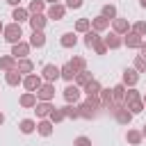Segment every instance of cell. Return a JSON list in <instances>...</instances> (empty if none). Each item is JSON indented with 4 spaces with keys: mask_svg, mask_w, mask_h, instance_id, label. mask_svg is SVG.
Masks as SVG:
<instances>
[{
    "mask_svg": "<svg viewBox=\"0 0 146 146\" xmlns=\"http://www.w3.org/2000/svg\"><path fill=\"white\" fill-rule=\"evenodd\" d=\"M21 36H23V32H21V23H14V25L5 27V39H7L9 43H18Z\"/></svg>",
    "mask_w": 146,
    "mask_h": 146,
    "instance_id": "obj_1",
    "label": "cell"
},
{
    "mask_svg": "<svg viewBox=\"0 0 146 146\" xmlns=\"http://www.w3.org/2000/svg\"><path fill=\"white\" fill-rule=\"evenodd\" d=\"M62 73H59V68L57 66H52V64H46L43 66V78L48 80V82H52V80H57Z\"/></svg>",
    "mask_w": 146,
    "mask_h": 146,
    "instance_id": "obj_2",
    "label": "cell"
},
{
    "mask_svg": "<svg viewBox=\"0 0 146 146\" xmlns=\"http://www.w3.org/2000/svg\"><path fill=\"white\" fill-rule=\"evenodd\" d=\"M52 94H55V89H52V84H43V87H39V91H36V96L41 98V100H50L52 98Z\"/></svg>",
    "mask_w": 146,
    "mask_h": 146,
    "instance_id": "obj_3",
    "label": "cell"
},
{
    "mask_svg": "<svg viewBox=\"0 0 146 146\" xmlns=\"http://www.w3.org/2000/svg\"><path fill=\"white\" fill-rule=\"evenodd\" d=\"M64 98H66L68 103H75V100L80 98V89H78V87H73V84H68V87L64 89Z\"/></svg>",
    "mask_w": 146,
    "mask_h": 146,
    "instance_id": "obj_4",
    "label": "cell"
},
{
    "mask_svg": "<svg viewBox=\"0 0 146 146\" xmlns=\"http://www.w3.org/2000/svg\"><path fill=\"white\" fill-rule=\"evenodd\" d=\"M30 25H32V30H34V32H41V27L46 25V18H43L41 14H34V16L30 18Z\"/></svg>",
    "mask_w": 146,
    "mask_h": 146,
    "instance_id": "obj_5",
    "label": "cell"
},
{
    "mask_svg": "<svg viewBox=\"0 0 146 146\" xmlns=\"http://www.w3.org/2000/svg\"><path fill=\"white\" fill-rule=\"evenodd\" d=\"M59 73H62V78H64V80H68V82H71V80L78 75V73H75V68L71 66V62H68V64H64V66L59 68Z\"/></svg>",
    "mask_w": 146,
    "mask_h": 146,
    "instance_id": "obj_6",
    "label": "cell"
},
{
    "mask_svg": "<svg viewBox=\"0 0 146 146\" xmlns=\"http://www.w3.org/2000/svg\"><path fill=\"white\" fill-rule=\"evenodd\" d=\"M27 50H30V48H27V43H21V41H18V43H14L11 55H14V57H25V55H27Z\"/></svg>",
    "mask_w": 146,
    "mask_h": 146,
    "instance_id": "obj_7",
    "label": "cell"
},
{
    "mask_svg": "<svg viewBox=\"0 0 146 146\" xmlns=\"http://www.w3.org/2000/svg\"><path fill=\"white\" fill-rule=\"evenodd\" d=\"M25 87H27L30 91H34V89L39 91V87H41V80H39L36 75H27V78H25Z\"/></svg>",
    "mask_w": 146,
    "mask_h": 146,
    "instance_id": "obj_8",
    "label": "cell"
},
{
    "mask_svg": "<svg viewBox=\"0 0 146 146\" xmlns=\"http://www.w3.org/2000/svg\"><path fill=\"white\" fill-rule=\"evenodd\" d=\"M48 16H50V18H55V21H59V18L64 16V7H62V5H52V7H50V11H48Z\"/></svg>",
    "mask_w": 146,
    "mask_h": 146,
    "instance_id": "obj_9",
    "label": "cell"
},
{
    "mask_svg": "<svg viewBox=\"0 0 146 146\" xmlns=\"http://www.w3.org/2000/svg\"><path fill=\"white\" fill-rule=\"evenodd\" d=\"M30 43H32V46H36V48H41V46L46 43V36H43V32H32V39H30Z\"/></svg>",
    "mask_w": 146,
    "mask_h": 146,
    "instance_id": "obj_10",
    "label": "cell"
},
{
    "mask_svg": "<svg viewBox=\"0 0 146 146\" xmlns=\"http://www.w3.org/2000/svg\"><path fill=\"white\" fill-rule=\"evenodd\" d=\"M75 41H78V39H75V34H73V32H66V34H62V46H64V48H71V46H75Z\"/></svg>",
    "mask_w": 146,
    "mask_h": 146,
    "instance_id": "obj_11",
    "label": "cell"
},
{
    "mask_svg": "<svg viewBox=\"0 0 146 146\" xmlns=\"http://www.w3.org/2000/svg\"><path fill=\"white\" fill-rule=\"evenodd\" d=\"M50 112H52L50 103H46V100H43V103H39V105H36V116H48Z\"/></svg>",
    "mask_w": 146,
    "mask_h": 146,
    "instance_id": "obj_12",
    "label": "cell"
},
{
    "mask_svg": "<svg viewBox=\"0 0 146 146\" xmlns=\"http://www.w3.org/2000/svg\"><path fill=\"white\" fill-rule=\"evenodd\" d=\"M36 130H39V135H43V137H48V135L52 132V125H50L48 121H41V123L36 125Z\"/></svg>",
    "mask_w": 146,
    "mask_h": 146,
    "instance_id": "obj_13",
    "label": "cell"
},
{
    "mask_svg": "<svg viewBox=\"0 0 146 146\" xmlns=\"http://www.w3.org/2000/svg\"><path fill=\"white\" fill-rule=\"evenodd\" d=\"M125 43L130 48H137V46H141V39H139V34H128L125 36Z\"/></svg>",
    "mask_w": 146,
    "mask_h": 146,
    "instance_id": "obj_14",
    "label": "cell"
},
{
    "mask_svg": "<svg viewBox=\"0 0 146 146\" xmlns=\"http://www.w3.org/2000/svg\"><path fill=\"white\" fill-rule=\"evenodd\" d=\"M84 91H87V94H89V98H91V96H96V94L100 91V87H98V82H96V80H91V82L87 84V89H84Z\"/></svg>",
    "mask_w": 146,
    "mask_h": 146,
    "instance_id": "obj_15",
    "label": "cell"
},
{
    "mask_svg": "<svg viewBox=\"0 0 146 146\" xmlns=\"http://www.w3.org/2000/svg\"><path fill=\"white\" fill-rule=\"evenodd\" d=\"M32 130H34V123H32L30 119H25V121H21V132H23V135H30Z\"/></svg>",
    "mask_w": 146,
    "mask_h": 146,
    "instance_id": "obj_16",
    "label": "cell"
},
{
    "mask_svg": "<svg viewBox=\"0 0 146 146\" xmlns=\"http://www.w3.org/2000/svg\"><path fill=\"white\" fill-rule=\"evenodd\" d=\"M18 82H21L18 71H9V73H7V84H18Z\"/></svg>",
    "mask_w": 146,
    "mask_h": 146,
    "instance_id": "obj_17",
    "label": "cell"
},
{
    "mask_svg": "<svg viewBox=\"0 0 146 146\" xmlns=\"http://www.w3.org/2000/svg\"><path fill=\"white\" fill-rule=\"evenodd\" d=\"M34 103H36L34 94H25V96L21 98V105H23V107H30V105H34Z\"/></svg>",
    "mask_w": 146,
    "mask_h": 146,
    "instance_id": "obj_18",
    "label": "cell"
},
{
    "mask_svg": "<svg viewBox=\"0 0 146 146\" xmlns=\"http://www.w3.org/2000/svg\"><path fill=\"white\" fill-rule=\"evenodd\" d=\"M25 18H27V11L16 7V9H14V21H16V23H21V21H25Z\"/></svg>",
    "mask_w": 146,
    "mask_h": 146,
    "instance_id": "obj_19",
    "label": "cell"
},
{
    "mask_svg": "<svg viewBox=\"0 0 146 146\" xmlns=\"http://www.w3.org/2000/svg\"><path fill=\"white\" fill-rule=\"evenodd\" d=\"M84 43H87L89 48H91V46H96V43H98V34H96V32H89V34L84 36Z\"/></svg>",
    "mask_w": 146,
    "mask_h": 146,
    "instance_id": "obj_20",
    "label": "cell"
},
{
    "mask_svg": "<svg viewBox=\"0 0 146 146\" xmlns=\"http://www.w3.org/2000/svg\"><path fill=\"white\" fill-rule=\"evenodd\" d=\"M105 43H107V46H110V48H119V46H121V41H119V39H116V36H114V34H110V36H107V39H105Z\"/></svg>",
    "mask_w": 146,
    "mask_h": 146,
    "instance_id": "obj_21",
    "label": "cell"
},
{
    "mask_svg": "<svg viewBox=\"0 0 146 146\" xmlns=\"http://www.w3.org/2000/svg\"><path fill=\"white\" fill-rule=\"evenodd\" d=\"M27 71H32V62H27V59H23V62L18 64V73H27Z\"/></svg>",
    "mask_w": 146,
    "mask_h": 146,
    "instance_id": "obj_22",
    "label": "cell"
},
{
    "mask_svg": "<svg viewBox=\"0 0 146 146\" xmlns=\"http://www.w3.org/2000/svg\"><path fill=\"white\" fill-rule=\"evenodd\" d=\"M123 80H125L128 84H135V82H137V73H135V71H125V75H123Z\"/></svg>",
    "mask_w": 146,
    "mask_h": 146,
    "instance_id": "obj_23",
    "label": "cell"
},
{
    "mask_svg": "<svg viewBox=\"0 0 146 146\" xmlns=\"http://www.w3.org/2000/svg\"><path fill=\"white\" fill-rule=\"evenodd\" d=\"M64 116H73V119H75V116H80V112H78L75 107H71V105H66V107H64Z\"/></svg>",
    "mask_w": 146,
    "mask_h": 146,
    "instance_id": "obj_24",
    "label": "cell"
},
{
    "mask_svg": "<svg viewBox=\"0 0 146 146\" xmlns=\"http://www.w3.org/2000/svg\"><path fill=\"white\" fill-rule=\"evenodd\" d=\"M73 146H91V139H89V137H78V139L73 141Z\"/></svg>",
    "mask_w": 146,
    "mask_h": 146,
    "instance_id": "obj_25",
    "label": "cell"
},
{
    "mask_svg": "<svg viewBox=\"0 0 146 146\" xmlns=\"http://www.w3.org/2000/svg\"><path fill=\"white\" fill-rule=\"evenodd\" d=\"M41 9H43V2H41V0H34V2L30 5V11H34V14H39Z\"/></svg>",
    "mask_w": 146,
    "mask_h": 146,
    "instance_id": "obj_26",
    "label": "cell"
},
{
    "mask_svg": "<svg viewBox=\"0 0 146 146\" xmlns=\"http://www.w3.org/2000/svg\"><path fill=\"white\" fill-rule=\"evenodd\" d=\"M114 14H116V9H114V7H112V5H107V7H103V16H105V18H107V16H110V18H112V16H114Z\"/></svg>",
    "mask_w": 146,
    "mask_h": 146,
    "instance_id": "obj_27",
    "label": "cell"
},
{
    "mask_svg": "<svg viewBox=\"0 0 146 146\" xmlns=\"http://www.w3.org/2000/svg\"><path fill=\"white\" fill-rule=\"evenodd\" d=\"M94 25H96L98 30H103V27L107 25V18H105V16H100V18H96V21H94Z\"/></svg>",
    "mask_w": 146,
    "mask_h": 146,
    "instance_id": "obj_28",
    "label": "cell"
},
{
    "mask_svg": "<svg viewBox=\"0 0 146 146\" xmlns=\"http://www.w3.org/2000/svg\"><path fill=\"white\" fill-rule=\"evenodd\" d=\"M78 82H80V84H89V82H91V80H89V75H87V71H82V73L78 75Z\"/></svg>",
    "mask_w": 146,
    "mask_h": 146,
    "instance_id": "obj_29",
    "label": "cell"
},
{
    "mask_svg": "<svg viewBox=\"0 0 146 146\" xmlns=\"http://www.w3.org/2000/svg\"><path fill=\"white\" fill-rule=\"evenodd\" d=\"M50 119H52V121H62V119H64V112H59V110H52V112H50Z\"/></svg>",
    "mask_w": 146,
    "mask_h": 146,
    "instance_id": "obj_30",
    "label": "cell"
},
{
    "mask_svg": "<svg viewBox=\"0 0 146 146\" xmlns=\"http://www.w3.org/2000/svg\"><path fill=\"white\" fill-rule=\"evenodd\" d=\"M116 119H119L121 123H128V121H130V114H128V112H116Z\"/></svg>",
    "mask_w": 146,
    "mask_h": 146,
    "instance_id": "obj_31",
    "label": "cell"
},
{
    "mask_svg": "<svg viewBox=\"0 0 146 146\" xmlns=\"http://www.w3.org/2000/svg\"><path fill=\"white\" fill-rule=\"evenodd\" d=\"M75 27H78V32H84V30L89 27V21H84V18H82V21H78V25H75Z\"/></svg>",
    "mask_w": 146,
    "mask_h": 146,
    "instance_id": "obj_32",
    "label": "cell"
},
{
    "mask_svg": "<svg viewBox=\"0 0 146 146\" xmlns=\"http://www.w3.org/2000/svg\"><path fill=\"white\" fill-rule=\"evenodd\" d=\"M0 66H2V68H7V71H11V57H5V59H0Z\"/></svg>",
    "mask_w": 146,
    "mask_h": 146,
    "instance_id": "obj_33",
    "label": "cell"
},
{
    "mask_svg": "<svg viewBox=\"0 0 146 146\" xmlns=\"http://www.w3.org/2000/svg\"><path fill=\"white\" fill-rule=\"evenodd\" d=\"M135 34H146V23H137L135 25Z\"/></svg>",
    "mask_w": 146,
    "mask_h": 146,
    "instance_id": "obj_34",
    "label": "cell"
},
{
    "mask_svg": "<svg viewBox=\"0 0 146 146\" xmlns=\"http://www.w3.org/2000/svg\"><path fill=\"white\" fill-rule=\"evenodd\" d=\"M66 7H71V9H78V7H82V0H66Z\"/></svg>",
    "mask_w": 146,
    "mask_h": 146,
    "instance_id": "obj_35",
    "label": "cell"
},
{
    "mask_svg": "<svg viewBox=\"0 0 146 146\" xmlns=\"http://www.w3.org/2000/svg\"><path fill=\"white\" fill-rule=\"evenodd\" d=\"M71 66H73V68H82V66H84V59H80V57H75V59L71 62Z\"/></svg>",
    "mask_w": 146,
    "mask_h": 146,
    "instance_id": "obj_36",
    "label": "cell"
},
{
    "mask_svg": "<svg viewBox=\"0 0 146 146\" xmlns=\"http://www.w3.org/2000/svg\"><path fill=\"white\" fill-rule=\"evenodd\" d=\"M128 139H130L132 144H137V141H139L141 137H139V132H128Z\"/></svg>",
    "mask_w": 146,
    "mask_h": 146,
    "instance_id": "obj_37",
    "label": "cell"
},
{
    "mask_svg": "<svg viewBox=\"0 0 146 146\" xmlns=\"http://www.w3.org/2000/svg\"><path fill=\"white\" fill-rule=\"evenodd\" d=\"M114 27H116V30H128V23H125V21H116Z\"/></svg>",
    "mask_w": 146,
    "mask_h": 146,
    "instance_id": "obj_38",
    "label": "cell"
},
{
    "mask_svg": "<svg viewBox=\"0 0 146 146\" xmlns=\"http://www.w3.org/2000/svg\"><path fill=\"white\" fill-rule=\"evenodd\" d=\"M137 68H139V71H144V68H146V59H144V57H139V59H137Z\"/></svg>",
    "mask_w": 146,
    "mask_h": 146,
    "instance_id": "obj_39",
    "label": "cell"
},
{
    "mask_svg": "<svg viewBox=\"0 0 146 146\" xmlns=\"http://www.w3.org/2000/svg\"><path fill=\"white\" fill-rule=\"evenodd\" d=\"M112 91H114V96H116V98H121V96H123V87H114Z\"/></svg>",
    "mask_w": 146,
    "mask_h": 146,
    "instance_id": "obj_40",
    "label": "cell"
},
{
    "mask_svg": "<svg viewBox=\"0 0 146 146\" xmlns=\"http://www.w3.org/2000/svg\"><path fill=\"white\" fill-rule=\"evenodd\" d=\"M130 110H132V112H141V105H139V103H137V100H135V103H132V107H130Z\"/></svg>",
    "mask_w": 146,
    "mask_h": 146,
    "instance_id": "obj_41",
    "label": "cell"
},
{
    "mask_svg": "<svg viewBox=\"0 0 146 146\" xmlns=\"http://www.w3.org/2000/svg\"><path fill=\"white\" fill-rule=\"evenodd\" d=\"M141 57H144V59H146V43H144V46H141Z\"/></svg>",
    "mask_w": 146,
    "mask_h": 146,
    "instance_id": "obj_42",
    "label": "cell"
},
{
    "mask_svg": "<svg viewBox=\"0 0 146 146\" xmlns=\"http://www.w3.org/2000/svg\"><path fill=\"white\" fill-rule=\"evenodd\" d=\"M7 2H9V5H18L21 0H7Z\"/></svg>",
    "mask_w": 146,
    "mask_h": 146,
    "instance_id": "obj_43",
    "label": "cell"
},
{
    "mask_svg": "<svg viewBox=\"0 0 146 146\" xmlns=\"http://www.w3.org/2000/svg\"><path fill=\"white\" fill-rule=\"evenodd\" d=\"M2 121H5V116H2V114H0V123H2Z\"/></svg>",
    "mask_w": 146,
    "mask_h": 146,
    "instance_id": "obj_44",
    "label": "cell"
},
{
    "mask_svg": "<svg viewBox=\"0 0 146 146\" xmlns=\"http://www.w3.org/2000/svg\"><path fill=\"white\" fill-rule=\"evenodd\" d=\"M141 7H146V0H141Z\"/></svg>",
    "mask_w": 146,
    "mask_h": 146,
    "instance_id": "obj_45",
    "label": "cell"
},
{
    "mask_svg": "<svg viewBox=\"0 0 146 146\" xmlns=\"http://www.w3.org/2000/svg\"><path fill=\"white\" fill-rule=\"evenodd\" d=\"M144 135H146V125H144Z\"/></svg>",
    "mask_w": 146,
    "mask_h": 146,
    "instance_id": "obj_46",
    "label": "cell"
},
{
    "mask_svg": "<svg viewBox=\"0 0 146 146\" xmlns=\"http://www.w3.org/2000/svg\"><path fill=\"white\" fill-rule=\"evenodd\" d=\"M48 2H57V0H48Z\"/></svg>",
    "mask_w": 146,
    "mask_h": 146,
    "instance_id": "obj_47",
    "label": "cell"
},
{
    "mask_svg": "<svg viewBox=\"0 0 146 146\" xmlns=\"http://www.w3.org/2000/svg\"><path fill=\"white\" fill-rule=\"evenodd\" d=\"M0 30H2V25H0Z\"/></svg>",
    "mask_w": 146,
    "mask_h": 146,
    "instance_id": "obj_48",
    "label": "cell"
}]
</instances>
